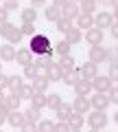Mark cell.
Masks as SVG:
<instances>
[{
    "label": "cell",
    "instance_id": "816d5d0a",
    "mask_svg": "<svg viewBox=\"0 0 118 132\" xmlns=\"http://www.w3.org/2000/svg\"><path fill=\"white\" fill-rule=\"evenodd\" d=\"M66 2H68V0H55L52 5H55V7H59V9H63V5H66Z\"/></svg>",
    "mask_w": 118,
    "mask_h": 132
},
{
    "label": "cell",
    "instance_id": "b9f144b4",
    "mask_svg": "<svg viewBox=\"0 0 118 132\" xmlns=\"http://www.w3.org/2000/svg\"><path fill=\"white\" fill-rule=\"evenodd\" d=\"M2 7L7 11H15V9H20V2L18 0H2Z\"/></svg>",
    "mask_w": 118,
    "mask_h": 132
},
{
    "label": "cell",
    "instance_id": "74e56055",
    "mask_svg": "<svg viewBox=\"0 0 118 132\" xmlns=\"http://www.w3.org/2000/svg\"><path fill=\"white\" fill-rule=\"evenodd\" d=\"M107 77L116 84L118 81V62H109V73H107Z\"/></svg>",
    "mask_w": 118,
    "mask_h": 132
},
{
    "label": "cell",
    "instance_id": "bcb514c9",
    "mask_svg": "<svg viewBox=\"0 0 118 132\" xmlns=\"http://www.w3.org/2000/svg\"><path fill=\"white\" fill-rule=\"evenodd\" d=\"M107 62H118V48H112L107 53Z\"/></svg>",
    "mask_w": 118,
    "mask_h": 132
},
{
    "label": "cell",
    "instance_id": "44dd1931",
    "mask_svg": "<svg viewBox=\"0 0 118 132\" xmlns=\"http://www.w3.org/2000/svg\"><path fill=\"white\" fill-rule=\"evenodd\" d=\"M55 24H57V31H59V33H63V35H66V33L70 31L72 27H74V20H70V18H63V15H61V18L57 20Z\"/></svg>",
    "mask_w": 118,
    "mask_h": 132
},
{
    "label": "cell",
    "instance_id": "f6af8a7d",
    "mask_svg": "<svg viewBox=\"0 0 118 132\" xmlns=\"http://www.w3.org/2000/svg\"><path fill=\"white\" fill-rule=\"evenodd\" d=\"M24 132H37V121H24V126L20 128Z\"/></svg>",
    "mask_w": 118,
    "mask_h": 132
},
{
    "label": "cell",
    "instance_id": "7a4b0ae2",
    "mask_svg": "<svg viewBox=\"0 0 118 132\" xmlns=\"http://www.w3.org/2000/svg\"><path fill=\"white\" fill-rule=\"evenodd\" d=\"M107 114H105V110H92L90 112V117H88V126H90V130L92 132H99V130H103L105 126H107Z\"/></svg>",
    "mask_w": 118,
    "mask_h": 132
},
{
    "label": "cell",
    "instance_id": "91938a15",
    "mask_svg": "<svg viewBox=\"0 0 118 132\" xmlns=\"http://www.w3.org/2000/svg\"><path fill=\"white\" fill-rule=\"evenodd\" d=\"M116 5H118V0H116ZM116 5H114V7H116Z\"/></svg>",
    "mask_w": 118,
    "mask_h": 132
},
{
    "label": "cell",
    "instance_id": "7402d4cb",
    "mask_svg": "<svg viewBox=\"0 0 118 132\" xmlns=\"http://www.w3.org/2000/svg\"><path fill=\"white\" fill-rule=\"evenodd\" d=\"M44 18L50 20V22H57V20L61 18V9H59V7H55V5L46 7V9H44Z\"/></svg>",
    "mask_w": 118,
    "mask_h": 132
},
{
    "label": "cell",
    "instance_id": "9c48e42d",
    "mask_svg": "<svg viewBox=\"0 0 118 132\" xmlns=\"http://www.w3.org/2000/svg\"><path fill=\"white\" fill-rule=\"evenodd\" d=\"M15 62H18L20 66H28L31 64V62H33V51H31V48L28 46H24V48H18V51H15Z\"/></svg>",
    "mask_w": 118,
    "mask_h": 132
},
{
    "label": "cell",
    "instance_id": "f907efd6",
    "mask_svg": "<svg viewBox=\"0 0 118 132\" xmlns=\"http://www.w3.org/2000/svg\"><path fill=\"white\" fill-rule=\"evenodd\" d=\"M31 2H33V7H35V9H39V7H44V5H46V0H31Z\"/></svg>",
    "mask_w": 118,
    "mask_h": 132
},
{
    "label": "cell",
    "instance_id": "4316f807",
    "mask_svg": "<svg viewBox=\"0 0 118 132\" xmlns=\"http://www.w3.org/2000/svg\"><path fill=\"white\" fill-rule=\"evenodd\" d=\"M96 2H99V0H81V2H79L81 13H92V15H94V11H96Z\"/></svg>",
    "mask_w": 118,
    "mask_h": 132
},
{
    "label": "cell",
    "instance_id": "7dc6e473",
    "mask_svg": "<svg viewBox=\"0 0 118 132\" xmlns=\"http://www.w3.org/2000/svg\"><path fill=\"white\" fill-rule=\"evenodd\" d=\"M7 18H9V11H7L5 7H0V24L7 22Z\"/></svg>",
    "mask_w": 118,
    "mask_h": 132
},
{
    "label": "cell",
    "instance_id": "836d02e7",
    "mask_svg": "<svg viewBox=\"0 0 118 132\" xmlns=\"http://www.w3.org/2000/svg\"><path fill=\"white\" fill-rule=\"evenodd\" d=\"M39 75V68L35 62H31L28 66H24V77H28V79H35V77Z\"/></svg>",
    "mask_w": 118,
    "mask_h": 132
},
{
    "label": "cell",
    "instance_id": "ac0fdd59",
    "mask_svg": "<svg viewBox=\"0 0 118 132\" xmlns=\"http://www.w3.org/2000/svg\"><path fill=\"white\" fill-rule=\"evenodd\" d=\"M79 79H81V71L77 68V66H74V68H70V71H63V81H66L68 86H74Z\"/></svg>",
    "mask_w": 118,
    "mask_h": 132
},
{
    "label": "cell",
    "instance_id": "30bf717a",
    "mask_svg": "<svg viewBox=\"0 0 118 132\" xmlns=\"http://www.w3.org/2000/svg\"><path fill=\"white\" fill-rule=\"evenodd\" d=\"M79 71H81V77H83V79H90V81H92L96 75H99V64H94V62L88 60V62L79 68Z\"/></svg>",
    "mask_w": 118,
    "mask_h": 132
},
{
    "label": "cell",
    "instance_id": "8d00e7d4",
    "mask_svg": "<svg viewBox=\"0 0 118 132\" xmlns=\"http://www.w3.org/2000/svg\"><path fill=\"white\" fill-rule=\"evenodd\" d=\"M55 121H48V119H39L37 121V132H50Z\"/></svg>",
    "mask_w": 118,
    "mask_h": 132
},
{
    "label": "cell",
    "instance_id": "db71d44e",
    "mask_svg": "<svg viewBox=\"0 0 118 132\" xmlns=\"http://www.w3.org/2000/svg\"><path fill=\"white\" fill-rule=\"evenodd\" d=\"M5 97H7V93H5V90H0V104H5Z\"/></svg>",
    "mask_w": 118,
    "mask_h": 132
},
{
    "label": "cell",
    "instance_id": "6f0895ef",
    "mask_svg": "<svg viewBox=\"0 0 118 132\" xmlns=\"http://www.w3.org/2000/svg\"><path fill=\"white\" fill-rule=\"evenodd\" d=\"M114 121H116V123H118V112H116V114H114Z\"/></svg>",
    "mask_w": 118,
    "mask_h": 132
},
{
    "label": "cell",
    "instance_id": "680465c9",
    "mask_svg": "<svg viewBox=\"0 0 118 132\" xmlns=\"http://www.w3.org/2000/svg\"><path fill=\"white\" fill-rule=\"evenodd\" d=\"M0 73H2V64H0Z\"/></svg>",
    "mask_w": 118,
    "mask_h": 132
},
{
    "label": "cell",
    "instance_id": "ffe728a7",
    "mask_svg": "<svg viewBox=\"0 0 118 132\" xmlns=\"http://www.w3.org/2000/svg\"><path fill=\"white\" fill-rule=\"evenodd\" d=\"M55 112H57V119H59V121H68V119H70V114L74 112V110H72V104H61Z\"/></svg>",
    "mask_w": 118,
    "mask_h": 132
},
{
    "label": "cell",
    "instance_id": "f5cc1de1",
    "mask_svg": "<svg viewBox=\"0 0 118 132\" xmlns=\"http://www.w3.org/2000/svg\"><path fill=\"white\" fill-rule=\"evenodd\" d=\"M99 2H103V5H107V7H109V5H112V7L116 5V0H99Z\"/></svg>",
    "mask_w": 118,
    "mask_h": 132
},
{
    "label": "cell",
    "instance_id": "cb8c5ba5",
    "mask_svg": "<svg viewBox=\"0 0 118 132\" xmlns=\"http://www.w3.org/2000/svg\"><path fill=\"white\" fill-rule=\"evenodd\" d=\"M48 84H50V79H48L46 75H37L33 79V88H35V93H44V90L48 88Z\"/></svg>",
    "mask_w": 118,
    "mask_h": 132
},
{
    "label": "cell",
    "instance_id": "9f6ffc18",
    "mask_svg": "<svg viewBox=\"0 0 118 132\" xmlns=\"http://www.w3.org/2000/svg\"><path fill=\"white\" fill-rule=\"evenodd\" d=\"M68 2H74V5H79V2H81V0H68Z\"/></svg>",
    "mask_w": 118,
    "mask_h": 132
},
{
    "label": "cell",
    "instance_id": "11a10c76",
    "mask_svg": "<svg viewBox=\"0 0 118 132\" xmlns=\"http://www.w3.org/2000/svg\"><path fill=\"white\" fill-rule=\"evenodd\" d=\"M112 15H114V20H116V22H118V5L114 7V13H112Z\"/></svg>",
    "mask_w": 118,
    "mask_h": 132
},
{
    "label": "cell",
    "instance_id": "f35d334b",
    "mask_svg": "<svg viewBox=\"0 0 118 132\" xmlns=\"http://www.w3.org/2000/svg\"><path fill=\"white\" fill-rule=\"evenodd\" d=\"M20 29H22L24 35H35V33H37V31H35V22H22Z\"/></svg>",
    "mask_w": 118,
    "mask_h": 132
},
{
    "label": "cell",
    "instance_id": "4fadbf2b",
    "mask_svg": "<svg viewBox=\"0 0 118 132\" xmlns=\"http://www.w3.org/2000/svg\"><path fill=\"white\" fill-rule=\"evenodd\" d=\"M72 88H74V95H83V97H88V95L94 90V88H92V81L90 79H83V77H81Z\"/></svg>",
    "mask_w": 118,
    "mask_h": 132
},
{
    "label": "cell",
    "instance_id": "8fae6325",
    "mask_svg": "<svg viewBox=\"0 0 118 132\" xmlns=\"http://www.w3.org/2000/svg\"><path fill=\"white\" fill-rule=\"evenodd\" d=\"M24 121H26V117H24V112H20V110H11L9 119H7V123H9L11 128H15V130H20V128L24 126Z\"/></svg>",
    "mask_w": 118,
    "mask_h": 132
},
{
    "label": "cell",
    "instance_id": "8992f818",
    "mask_svg": "<svg viewBox=\"0 0 118 132\" xmlns=\"http://www.w3.org/2000/svg\"><path fill=\"white\" fill-rule=\"evenodd\" d=\"M114 81L109 79L107 75H96L94 79H92V88H96V93H107L109 88H112Z\"/></svg>",
    "mask_w": 118,
    "mask_h": 132
},
{
    "label": "cell",
    "instance_id": "f1b7e54d",
    "mask_svg": "<svg viewBox=\"0 0 118 132\" xmlns=\"http://www.w3.org/2000/svg\"><path fill=\"white\" fill-rule=\"evenodd\" d=\"M22 38H24V33H22V29H18V27H13V29H11V33H9V35H7V42H9V44H18V42H22Z\"/></svg>",
    "mask_w": 118,
    "mask_h": 132
},
{
    "label": "cell",
    "instance_id": "5bb4252c",
    "mask_svg": "<svg viewBox=\"0 0 118 132\" xmlns=\"http://www.w3.org/2000/svg\"><path fill=\"white\" fill-rule=\"evenodd\" d=\"M15 51L18 48H13V44L7 42L5 46H0V60L2 62H15Z\"/></svg>",
    "mask_w": 118,
    "mask_h": 132
},
{
    "label": "cell",
    "instance_id": "d6986e66",
    "mask_svg": "<svg viewBox=\"0 0 118 132\" xmlns=\"http://www.w3.org/2000/svg\"><path fill=\"white\" fill-rule=\"evenodd\" d=\"M81 40H83V33H81V29H79V27H72L70 31L66 33V42H70L72 46H74V44H79Z\"/></svg>",
    "mask_w": 118,
    "mask_h": 132
},
{
    "label": "cell",
    "instance_id": "ab89813d",
    "mask_svg": "<svg viewBox=\"0 0 118 132\" xmlns=\"http://www.w3.org/2000/svg\"><path fill=\"white\" fill-rule=\"evenodd\" d=\"M52 130L55 132H70V126H68V121H59V119H57L55 126H52Z\"/></svg>",
    "mask_w": 118,
    "mask_h": 132
},
{
    "label": "cell",
    "instance_id": "d6a6232c",
    "mask_svg": "<svg viewBox=\"0 0 118 132\" xmlns=\"http://www.w3.org/2000/svg\"><path fill=\"white\" fill-rule=\"evenodd\" d=\"M59 66H61L63 71H70V68L77 66V62L72 60V55H61V57H59Z\"/></svg>",
    "mask_w": 118,
    "mask_h": 132
},
{
    "label": "cell",
    "instance_id": "6da1fadb",
    "mask_svg": "<svg viewBox=\"0 0 118 132\" xmlns=\"http://www.w3.org/2000/svg\"><path fill=\"white\" fill-rule=\"evenodd\" d=\"M28 48L33 53H37V55H48V53H55V48H52V42L48 35H44V33H35V35H31V42H28Z\"/></svg>",
    "mask_w": 118,
    "mask_h": 132
},
{
    "label": "cell",
    "instance_id": "ee69618b",
    "mask_svg": "<svg viewBox=\"0 0 118 132\" xmlns=\"http://www.w3.org/2000/svg\"><path fill=\"white\" fill-rule=\"evenodd\" d=\"M11 29H13V24H11L9 20H7V22H2V24H0V35H2V38H7V35L11 33Z\"/></svg>",
    "mask_w": 118,
    "mask_h": 132
},
{
    "label": "cell",
    "instance_id": "83f0119b",
    "mask_svg": "<svg viewBox=\"0 0 118 132\" xmlns=\"http://www.w3.org/2000/svg\"><path fill=\"white\" fill-rule=\"evenodd\" d=\"M22 84H24V79H22L20 75H11L9 81H7V88H9L11 93H18V90L22 88Z\"/></svg>",
    "mask_w": 118,
    "mask_h": 132
},
{
    "label": "cell",
    "instance_id": "603a6c76",
    "mask_svg": "<svg viewBox=\"0 0 118 132\" xmlns=\"http://www.w3.org/2000/svg\"><path fill=\"white\" fill-rule=\"evenodd\" d=\"M20 104H22V99H20L18 93H11V95H7V97H5V106L9 110H18Z\"/></svg>",
    "mask_w": 118,
    "mask_h": 132
},
{
    "label": "cell",
    "instance_id": "681fc988",
    "mask_svg": "<svg viewBox=\"0 0 118 132\" xmlns=\"http://www.w3.org/2000/svg\"><path fill=\"white\" fill-rule=\"evenodd\" d=\"M109 29H112V38H116V40H118V22H114Z\"/></svg>",
    "mask_w": 118,
    "mask_h": 132
},
{
    "label": "cell",
    "instance_id": "94428289",
    "mask_svg": "<svg viewBox=\"0 0 118 132\" xmlns=\"http://www.w3.org/2000/svg\"><path fill=\"white\" fill-rule=\"evenodd\" d=\"M0 2H2V0H0Z\"/></svg>",
    "mask_w": 118,
    "mask_h": 132
},
{
    "label": "cell",
    "instance_id": "e575fe53",
    "mask_svg": "<svg viewBox=\"0 0 118 132\" xmlns=\"http://www.w3.org/2000/svg\"><path fill=\"white\" fill-rule=\"evenodd\" d=\"M31 104H33V106H37L39 110H42V108H46V95H44V93H35L33 97H31Z\"/></svg>",
    "mask_w": 118,
    "mask_h": 132
},
{
    "label": "cell",
    "instance_id": "3957f363",
    "mask_svg": "<svg viewBox=\"0 0 118 132\" xmlns=\"http://www.w3.org/2000/svg\"><path fill=\"white\" fill-rule=\"evenodd\" d=\"M107 48H103L101 44H96V46H90V51H88V60L94 62V64H101V62H107Z\"/></svg>",
    "mask_w": 118,
    "mask_h": 132
},
{
    "label": "cell",
    "instance_id": "e0dca14e",
    "mask_svg": "<svg viewBox=\"0 0 118 132\" xmlns=\"http://www.w3.org/2000/svg\"><path fill=\"white\" fill-rule=\"evenodd\" d=\"M83 114H79V112H72L70 114V119H68V126H70V132H79L81 128H83Z\"/></svg>",
    "mask_w": 118,
    "mask_h": 132
},
{
    "label": "cell",
    "instance_id": "4dcf8cb0",
    "mask_svg": "<svg viewBox=\"0 0 118 132\" xmlns=\"http://www.w3.org/2000/svg\"><path fill=\"white\" fill-rule=\"evenodd\" d=\"M35 64H37V68H39V71H46L48 66L52 64V55H50V53H48V55H37Z\"/></svg>",
    "mask_w": 118,
    "mask_h": 132
},
{
    "label": "cell",
    "instance_id": "d590c367",
    "mask_svg": "<svg viewBox=\"0 0 118 132\" xmlns=\"http://www.w3.org/2000/svg\"><path fill=\"white\" fill-rule=\"evenodd\" d=\"M18 95H20V99H31V97L35 95V88H33V84H31V86L22 84V88L18 90Z\"/></svg>",
    "mask_w": 118,
    "mask_h": 132
},
{
    "label": "cell",
    "instance_id": "484cf974",
    "mask_svg": "<svg viewBox=\"0 0 118 132\" xmlns=\"http://www.w3.org/2000/svg\"><path fill=\"white\" fill-rule=\"evenodd\" d=\"M52 48H55V53H59V57H61V55H70L72 44H70V42H66V38H63V40H59V42H57Z\"/></svg>",
    "mask_w": 118,
    "mask_h": 132
},
{
    "label": "cell",
    "instance_id": "c3c4849f",
    "mask_svg": "<svg viewBox=\"0 0 118 132\" xmlns=\"http://www.w3.org/2000/svg\"><path fill=\"white\" fill-rule=\"evenodd\" d=\"M7 81H9V77H7L5 73H0V90H5V88H7Z\"/></svg>",
    "mask_w": 118,
    "mask_h": 132
},
{
    "label": "cell",
    "instance_id": "7c38bea8",
    "mask_svg": "<svg viewBox=\"0 0 118 132\" xmlns=\"http://www.w3.org/2000/svg\"><path fill=\"white\" fill-rule=\"evenodd\" d=\"M46 77H48L50 81H59V79H63V68L59 66V62H52V64L46 68Z\"/></svg>",
    "mask_w": 118,
    "mask_h": 132
},
{
    "label": "cell",
    "instance_id": "ba28073f",
    "mask_svg": "<svg viewBox=\"0 0 118 132\" xmlns=\"http://www.w3.org/2000/svg\"><path fill=\"white\" fill-rule=\"evenodd\" d=\"M114 22H116V20H114V15L109 13V11H101V13L94 18V27L103 29V31H105V29H109Z\"/></svg>",
    "mask_w": 118,
    "mask_h": 132
},
{
    "label": "cell",
    "instance_id": "d4e9b609",
    "mask_svg": "<svg viewBox=\"0 0 118 132\" xmlns=\"http://www.w3.org/2000/svg\"><path fill=\"white\" fill-rule=\"evenodd\" d=\"M63 101H61V97L57 93H50V95H46V108H50V110H57L59 106H61Z\"/></svg>",
    "mask_w": 118,
    "mask_h": 132
},
{
    "label": "cell",
    "instance_id": "1f68e13d",
    "mask_svg": "<svg viewBox=\"0 0 118 132\" xmlns=\"http://www.w3.org/2000/svg\"><path fill=\"white\" fill-rule=\"evenodd\" d=\"M37 20V9L35 7H28L22 11V22H35Z\"/></svg>",
    "mask_w": 118,
    "mask_h": 132
},
{
    "label": "cell",
    "instance_id": "52a82bcc",
    "mask_svg": "<svg viewBox=\"0 0 118 132\" xmlns=\"http://www.w3.org/2000/svg\"><path fill=\"white\" fill-rule=\"evenodd\" d=\"M90 104H92L94 110H105L112 101H109L107 93H94V97H90Z\"/></svg>",
    "mask_w": 118,
    "mask_h": 132
},
{
    "label": "cell",
    "instance_id": "5b68a950",
    "mask_svg": "<svg viewBox=\"0 0 118 132\" xmlns=\"http://www.w3.org/2000/svg\"><path fill=\"white\" fill-rule=\"evenodd\" d=\"M92 104H90V99L83 97V95H74V101H72V110L79 114H85V112H90Z\"/></svg>",
    "mask_w": 118,
    "mask_h": 132
},
{
    "label": "cell",
    "instance_id": "9a60e30c",
    "mask_svg": "<svg viewBox=\"0 0 118 132\" xmlns=\"http://www.w3.org/2000/svg\"><path fill=\"white\" fill-rule=\"evenodd\" d=\"M79 13H81V9H79V5H74V2H66L63 9H61V15L63 18H70V20L79 18Z\"/></svg>",
    "mask_w": 118,
    "mask_h": 132
},
{
    "label": "cell",
    "instance_id": "2e32d148",
    "mask_svg": "<svg viewBox=\"0 0 118 132\" xmlns=\"http://www.w3.org/2000/svg\"><path fill=\"white\" fill-rule=\"evenodd\" d=\"M77 27H79L81 31L94 27V15H92V13H79V18H77Z\"/></svg>",
    "mask_w": 118,
    "mask_h": 132
},
{
    "label": "cell",
    "instance_id": "f546056e",
    "mask_svg": "<svg viewBox=\"0 0 118 132\" xmlns=\"http://www.w3.org/2000/svg\"><path fill=\"white\" fill-rule=\"evenodd\" d=\"M24 117H26V121H39L42 114H39V108H37V106H28V108L24 110Z\"/></svg>",
    "mask_w": 118,
    "mask_h": 132
},
{
    "label": "cell",
    "instance_id": "60d3db41",
    "mask_svg": "<svg viewBox=\"0 0 118 132\" xmlns=\"http://www.w3.org/2000/svg\"><path fill=\"white\" fill-rule=\"evenodd\" d=\"M107 97H109V101H112V104H116V106H118V86H114V84H112V88L107 90Z\"/></svg>",
    "mask_w": 118,
    "mask_h": 132
},
{
    "label": "cell",
    "instance_id": "7bdbcfd3",
    "mask_svg": "<svg viewBox=\"0 0 118 132\" xmlns=\"http://www.w3.org/2000/svg\"><path fill=\"white\" fill-rule=\"evenodd\" d=\"M9 112H11V110L7 108L5 104H0V126H2V123H7V119H9Z\"/></svg>",
    "mask_w": 118,
    "mask_h": 132
},
{
    "label": "cell",
    "instance_id": "277c9868",
    "mask_svg": "<svg viewBox=\"0 0 118 132\" xmlns=\"http://www.w3.org/2000/svg\"><path fill=\"white\" fill-rule=\"evenodd\" d=\"M103 29H99V27H90V29H85V35H83V40H88L90 42V46H96V44H101L103 42Z\"/></svg>",
    "mask_w": 118,
    "mask_h": 132
}]
</instances>
